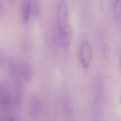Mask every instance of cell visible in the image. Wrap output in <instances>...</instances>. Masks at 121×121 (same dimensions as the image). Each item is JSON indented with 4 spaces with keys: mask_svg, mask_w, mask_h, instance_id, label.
<instances>
[{
    "mask_svg": "<svg viewBox=\"0 0 121 121\" xmlns=\"http://www.w3.org/2000/svg\"><path fill=\"white\" fill-rule=\"evenodd\" d=\"M33 0H23L22 4V16L24 21L26 24L30 21L31 13Z\"/></svg>",
    "mask_w": 121,
    "mask_h": 121,
    "instance_id": "obj_8",
    "label": "cell"
},
{
    "mask_svg": "<svg viewBox=\"0 0 121 121\" xmlns=\"http://www.w3.org/2000/svg\"><path fill=\"white\" fill-rule=\"evenodd\" d=\"M57 21L59 30L69 24V9L66 2L64 0L60 2L58 7Z\"/></svg>",
    "mask_w": 121,
    "mask_h": 121,
    "instance_id": "obj_2",
    "label": "cell"
},
{
    "mask_svg": "<svg viewBox=\"0 0 121 121\" xmlns=\"http://www.w3.org/2000/svg\"><path fill=\"white\" fill-rule=\"evenodd\" d=\"M33 68L30 63H24L19 68L18 80L23 83H29L32 80L33 77Z\"/></svg>",
    "mask_w": 121,
    "mask_h": 121,
    "instance_id": "obj_5",
    "label": "cell"
},
{
    "mask_svg": "<svg viewBox=\"0 0 121 121\" xmlns=\"http://www.w3.org/2000/svg\"><path fill=\"white\" fill-rule=\"evenodd\" d=\"M19 68L20 66H18L16 61L13 59H10L8 60V70L11 78L14 81L18 80Z\"/></svg>",
    "mask_w": 121,
    "mask_h": 121,
    "instance_id": "obj_9",
    "label": "cell"
},
{
    "mask_svg": "<svg viewBox=\"0 0 121 121\" xmlns=\"http://www.w3.org/2000/svg\"><path fill=\"white\" fill-rule=\"evenodd\" d=\"M5 63V58L4 54L1 50H0V69L2 68Z\"/></svg>",
    "mask_w": 121,
    "mask_h": 121,
    "instance_id": "obj_15",
    "label": "cell"
},
{
    "mask_svg": "<svg viewBox=\"0 0 121 121\" xmlns=\"http://www.w3.org/2000/svg\"><path fill=\"white\" fill-rule=\"evenodd\" d=\"M59 41L61 47L65 49L69 48L72 43L73 38V32L72 27L69 24L61 29L59 30Z\"/></svg>",
    "mask_w": 121,
    "mask_h": 121,
    "instance_id": "obj_4",
    "label": "cell"
},
{
    "mask_svg": "<svg viewBox=\"0 0 121 121\" xmlns=\"http://www.w3.org/2000/svg\"><path fill=\"white\" fill-rule=\"evenodd\" d=\"M113 14L116 19L119 20L121 14V0H114L113 1Z\"/></svg>",
    "mask_w": 121,
    "mask_h": 121,
    "instance_id": "obj_12",
    "label": "cell"
},
{
    "mask_svg": "<svg viewBox=\"0 0 121 121\" xmlns=\"http://www.w3.org/2000/svg\"><path fill=\"white\" fill-rule=\"evenodd\" d=\"M103 56L105 60H108L110 57V53H111V47L108 43H105L104 47H103Z\"/></svg>",
    "mask_w": 121,
    "mask_h": 121,
    "instance_id": "obj_14",
    "label": "cell"
},
{
    "mask_svg": "<svg viewBox=\"0 0 121 121\" xmlns=\"http://www.w3.org/2000/svg\"><path fill=\"white\" fill-rule=\"evenodd\" d=\"M4 11V0H0V18L2 17Z\"/></svg>",
    "mask_w": 121,
    "mask_h": 121,
    "instance_id": "obj_16",
    "label": "cell"
},
{
    "mask_svg": "<svg viewBox=\"0 0 121 121\" xmlns=\"http://www.w3.org/2000/svg\"><path fill=\"white\" fill-rule=\"evenodd\" d=\"M92 111H93V115L96 118L99 117L100 112V100L99 96L98 94L96 95L94 100H93Z\"/></svg>",
    "mask_w": 121,
    "mask_h": 121,
    "instance_id": "obj_11",
    "label": "cell"
},
{
    "mask_svg": "<svg viewBox=\"0 0 121 121\" xmlns=\"http://www.w3.org/2000/svg\"><path fill=\"white\" fill-rule=\"evenodd\" d=\"M12 105V97L9 90L5 85H0V109L7 110Z\"/></svg>",
    "mask_w": 121,
    "mask_h": 121,
    "instance_id": "obj_6",
    "label": "cell"
},
{
    "mask_svg": "<svg viewBox=\"0 0 121 121\" xmlns=\"http://www.w3.org/2000/svg\"><path fill=\"white\" fill-rule=\"evenodd\" d=\"M42 100L37 95H34L31 98L28 107V113L31 118L35 119L41 115L43 111Z\"/></svg>",
    "mask_w": 121,
    "mask_h": 121,
    "instance_id": "obj_3",
    "label": "cell"
},
{
    "mask_svg": "<svg viewBox=\"0 0 121 121\" xmlns=\"http://www.w3.org/2000/svg\"><path fill=\"white\" fill-rule=\"evenodd\" d=\"M93 59V52L90 43L85 41L82 43L80 49V60L82 66L87 69L91 66Z\"/></svg>",
    "mask_w": 121,
    "mask_h": 121,
    "instance_id": "obj_1",
    "label": "cell"
},
{
    "mask_svg": "<svg viewBox=\"0 0 121 121\" xmlns=\"http://www.w3.org/2000/svg\"><path fill=\"white\" fill-rule=\"evenodd\" d=\"M15 1H16V0H9V2H10V3L11 4H13L15 3Z\"/></svg>",
    "mask_w": 121,
    "mask_h": 121,
    "instance_id": "obj_17",
    "label": "cell"
},
{
    "mask_svg": "<svg viewBox=\"0 0 121 121\" xmlns=\"http://www.w3.org/2000/svg\"><path fill=\"white\" fill-rule=\"evenodd\" d=\"M22 45H23V50L25 54L26 55L30 54L32 50V43L30 39H28V37H25L23 40Z\"/></svg>",
    "mask_w": 121,
    "mask_h": 121,
    "instance_id": "obj_13",
    "label": "cell"
},
{
    "mask_svg": "<svg viewBox=\"0 0 121 121\" xmlns=\"http://www.w3.org/2000/svg\"><path fill=\"white\" fill-rule=\"evenodd\" d=\"M63 110L65 115L66 117H70L72 115L73 113V110H74V107H73V103L70 99H67L65 100Z\"/></svg>",
    "mask_w": 121,
    "mask_h": 121,
    "instance_id": "obj_10",
    "label": "cell"
},
{
    "mask_svg": "<svg viewBox=\"0 0 121 121\" xmlns=\"http://www.w3.org/2000/svg\"><path fill=\"white\" fill-rule=\"evenodd\" d=\"M15 82L14 103L17 108L20 109L22 105L24 99V83L20 80Z\"/></svg>",
    "mask_w": 121,
    "mask_h": 121,
    "instance_id": "obj_7",
    "label": "cell"
}]
</instances>
